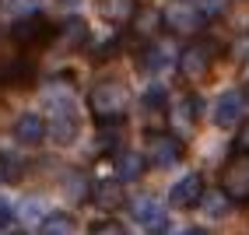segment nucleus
<instances>
[{
  "label": "nucleus",
  "mask_w": 249,
  "mask_h": 235,
  "mask_svg": "<svg viewBox=\"0 0 249 235\" xmlns=\"http://www.w3.org/2000/svg\"><path fill=\"white\" fill-rule=\"evenodd\" d=\"M63 190H67V197L71 200H85L88 197V176L85 172H67V176H63Z\"/></svg>",
  "instance_id": "b1692460"
},
{
  "label": "nucleus",
  "mask_w": 249,
  "mask_h": 235,
  "mask_svg": "<svg viewBox=\"0 0 249 235\" xmlns=\"http://www.w3.org/2000/svg\"><path fill=\"white\" fill-rule=\"evenodd\" d=\"M123 141V120L116 123H98V147L102 151H116Z\"/></svg>",
  "instance_id": "5701e85b"
},
{
  "label": "nucleus",
  "mask_w": 249,
  "mask_h": 235,
  "mask_svg": "<svg viewBox=\"0 0 249 235\" xmlns=\"http://www.w3.org/2000/svg\"><path fill=\"white\" fill-rule=\"evenodd\" d=\"M246 98H249V91H246Z\"/></svg>",
  "instance_id": "72a5a7b5"
},
{
  "label": "nucleus",
  "mask_w": 249,
  "mask_h": 235,
  "mask_svg": "<svg viewBox=\"0 0 249 235\" xmlns=\"http://www.w3.org/2000/svg\"><path fill=\"white\" fill-rule=\"evenodd\" d=\"M179 235H207L204 228H186V232H179Z\"/></svg>",
  "instance_id": "7c9ffc66"
},
{
  "label": "nucleus",
  "mask_w": 249,
  "mask_h": 235,
  "mask_svg": "<svg viewBox=\"0 0 249 235\" xmlns=\"http://www.w3.org/2000/svg\"><path fill=\"white\" fill-rule=\"evenodd\" d=\"M11 217H14V211H11V204H7V200H0V228H4V225L11 221Z\"/></svg>",
  "instance_id": "c756f323"
},
{
  "label": "nucleus",
  "mask_w": 249,
  "mask_h": 235,
  "mask_svg": "<svg viewBox=\"0 0 249 235\" xmlns=\"http://www.w3.org/2000/svg\"><path fill=\"white\" fill-rule=\"evenodd\" d=\"M141 106H144L147 112L165 109V106H169V88L158 85V81H155V85H147V88H144V95H141Z\"/></svg>",
  "instance_id": "4be33fe9"
},
{
  "label": "nucleus",
  "mask_w": 249,
  "mask_h": 235,
  "mask_svg": "<svg viewBox=\"0 0 249 235\" xmlns=\"http://www.w3.org/2000/svg\"><path fill=\"white\" fill-rule=\"evenodd\" d=\"M204 179H200V172H186L182 179H176L172 182V190H169V204L172 207H179V211H186V207H196L204 200Z\"/></svg>",
  "instance_id": "1a4fd4ad"
},
{
  "label": "nucleus",
  "mask_w": 249,
  "mask_h": 235,
  "mask_svg": "<svg viewBox=\"0 0 249 235\" xmlns=\"http://www.w3.org/2000/svg\"><path fill=\"white\" fill-rule=\"evenodd\" d=\"M165 25V14H158L155 7H141L137 14H134V36H141V39H158V28Z\"/></svg>",
  "instance_id": "dca6fc26"
},
{
  "label": "nucleus",
  "mask_w": 249,
  "mask_h": 235,
  "mask_svg": "<svg viewBox=\"0 0 249 235\" xmlns=\"http://www.w3.org/2000/svg\"><path fill=\"white\" fill-rule=\"evenodd\" d=\"M130 214L141 225L144 235H169V211H165L155 197H137L130 204Z\"/></svg>",
  "instance_id": "20e7f679"
},
{
  "label": "nucleus",
  "mask_w": 249,
  "mask_h": 235,
  "mask_svg": "<svg viewBox=\"0 0 249 235\" xmlns=\"http://www.w3.org/2000/svg\"><path fill=\"white\" fill-rule=\"evenodd\" d=\"M91 235H126L123 232V225L120 221H102V225H95V232Z\"/></svg>",
  "instance_id": "cd10ccee"
},
{
  "label": "nucleus",
  "mask_w": 249,
  "mask_h": 235,
  "mask_svg": "<svg viewBox=\"0 0 249 235\" xmlns=\"http://www.w3.org/2000/svg\"><path fill=\"white\" fill-rule=\"evenodd\" d=\"M214 56H218V42L211 39H196L179 53V71L186 81H204L214 67Z\"/></svg>",
  "instance_id": "f03ea898"
},
{
  "label": "nucleus",
  "mask_w": 249,
  "mask_h": 235,
  "mask_svg": "<svg viewBox=\"0 0 249 235\" xmlns=\"http://www.w3.org/2000/svg\"><path fill=\"white\" fill-rule=\"evenodd\" d=\"M7 179V169H4V158H0V182H4Z\"/></svg>",
  "instance_id": "2f4dec72"
},
{
  "label": "nucleus",
  "mask_w": 249,
  "mask_h": 235,
  "mask_svg": "<svg viewBox=\"0 0 249 235\" xmlns=\"http://www.w3.org/2000/svg\"><path fill=\"white\" fill-rule=\"evenodd\" d=\"M147 162L155 169H172L182 162V141L176 133H155L151 144H147Z\"/></svg>",
  "instance_id": "0eeeda50"
},
{
  "label": "nucleus",
  "mask_w": 249,
  "mask_h": 235,
  "mask_svg": "<svg viewBox=\"0 0 249 235\" xmlns=\"http://www.w3.org/2000/svg\"><path fill=\"white\" fill-rule=\"evenodd\" d=\"M53 36H60V25L46 21L42 14H28V18H14L11 25V39L14 46H42Z\"/></svg>",
  "instance_id": "7ed1b4c3"
},
{
  "label": "nucleus",
  "mask_w": 249,
  "mask_h": 235,
  "mask_svg": "<svg viewBox=\"0 0 249 235\" xmlns=\"http://www.w3.org/2000/svg\"><path fill=\"white\" fill-rule=\"evenodd\" d=\"M242 109H246V95L231 88V91H221L218 98H214L211 116H214L218 127H235V123H242Z\"/></svg>",
  "instance_id": "9d476101"
},
{
  "label": "nucleus",
  "mask_w": 249,
  "mask_h": 235,
  "mask_svg": "<svg viewBox=\"0 0 249 235\" xmlns=\"http://www.w3.org/2000/svg\"><path fill=\"white\" fill-rule=\"evenodd\" d=\"M196 120H200V98H196V95H182L179 102H176V109H172L176 130L179 133H190L196 127Z\"/></svg>",
  "instance_id": "4468645a"
},
{
  "label": "nucleus",
  "mask_w": 249,
  "mask_h": 235,
  "mask_svg": "<svg viewBox=\"0 0 249 235\" xmlns=\"http://www.w3.org/2000/svg\"><path fill=\"white\" fill-rule=\"evenodd\" d=\"M4 7L14 14V18H28V14H39L42 0H4Z\"/></svg>",
  "instance_id": "393cba45"
},
{
  "label": "nucleus",
  "mask_w": 249,
  "mask_h": 235,
  "mask_svg": "<svg viewBox=\"0 0 249 235\" xmlns=\"http://www.w3.org/2000/svg\"><path fill=\"white\" fill-rule=\"evenodd\" d=\"M60 36H63V42L67 46H85L88 42V25H85V18H67L60 25Z\"/></svg>",
  "instance_id": "412c9836"
},
{
  "label": "nucleus",
  "mask_w": 249,
  "mask_h": 235,
  "mask_svg": "<svg viewBox=\"0 0 249 235\" xmlns=\"http://www.w3.org/2000/svg\"><path fill=\"white\" fill-rule=\"evenodd\" d=\"M235 155H249V120H242V127L235 133Z\"/></svg>",
  "instance_id": "a878e982"
},
{
  "label": "nucleus",
  "mask_w": 249,
  "mask_h": 235,
  "mask_svg": "<svg viewBox=\"0 0 249 235\" xmlns=\"http://www.w3.org/2000/svg\"><path fill=\"white\" fill-rule=\"evenodd\" d=\"M28 217H39V221H42V217H46V211H42V204H39V200H28V204L21 207Z\"/></svg>",
  "instance_id": "c85d7f7f"
},
{
  "label": "nucleus",
  "mask_w": 249,
  "mask_h": 235,
  "mask_svg": "<svg viewBox=\"0 0 249 235\" xmlns=\"http://www.w3.org/2000/svg\"><path fill=\"white\" fill-rule=\"evenodd\" d=\"M11 235H25V232H11Z\"/></svg>",
  "instance_id": "473e14b6"
},
{
  "label": "nucleus",
  "mask_w": 249,
  "mask_h": 235,
  "mask_svg": "<svg viewBox=\"0 0 249 235\" xmlns=\"http://www.w3.org/2000/svg\"><path fill=\"white\" fill-rule=\"evenodd\" d=\"M137 0H102V18L112 21V25H126V21H134V14H137Z\"/></svg>",
  "instance_id": "f3484780"
},
{
  "label": "nucleus",
  "mask_w": 249,
  "mask_h": 235,
  "mask_svg": "<svg viewBox=\"0 0 249 235\" xmlns=\"http://www.w3.org/2000/svg\"><path fill=\"white\" fill-rule=\"evenodd\" d=\"M165 25L179 36H196L207 25V14L196 7V0H176V4L165 11Z\"/></svg>",
  "instance_id": "39448f33"
},
{
  "label": "nucleus",
  "mask_w": 249,
  "mask_h": 235,
  "mask_svg": "<svg viewBox=\"0 0 249 235\" xmlns=\"http://www.w3.org/2000/svg\"><path fill=\"white\" fill-rule=\"evenodd\" d=\"M91 193H95V204L102 207V211H116V207L126 204L120 182H98V186H91Z\"/></svg>",
  "instance_id": "a211bd4d"
},
{
  "label": "nucleus",
  "mask_w": 249,
  "mask_h": 235,
  "mask_svg": "<svg viewBox=\"0 0 249 235\" xmlns=\"http://www.w3.org/2000/svg\"><path fill=\"white\" fill-rule=\"evenodd\" d=\"M172 60H176V49L165 42V39H151V42L141 49L137 67H141L147 77H158V74H165V71L172 67Z\"/></svg>",
  "instance_id": "6e6552de"
},
{
  "label": "nucleus",
  "mask_w": 249,
  "mask_h": 235,
  "mask_svg": "<svg viewBox=\"0 0 249 235\" xmlns=\"http://www.w3.org/2000/svg\"><path fill=\"white\" fill-rule=\"evenodd\" d=\"M112 165H116V179L120 182H137L147 172V158L137 155V151H126V147L112 155Z\"/></svg>",
  "instance_id": "f8f14e48"
},
{
  "label": "nucleus",
  "mask_w": 249,
  "mask_h": 235,
  "mask_svg": "<svg viewBox=\"0 0 249 235\" xmlns=\"http://www.w3.org/2000/svg\"><path fill=\"white\" fill-rule=\"evenodd\" d=\"M200 207H204V214L207 217H225L228 211H231V200H228V193L225 190H214V193H204V200H200Z\"/></svg>",
  "instance_id": "aec40b11"
},
{
  "label": "nucleus",
  "mask_w": 249,
  "mask_h": 235,
  "mask_svg": "<svg viewBox=\"0 0 249 235\" xmlns=\"http://www.w3.org/2000/svg\"><path fill=\"white\" fill-rule=\"evenodd\" d=\"M196 7H200L207 14V21H211V18H218V14L225 11V0H196Z\"/></svg>",
  "instance_id": "bb28decb"
},
{
  "label": "nucleus",
  "mask_w": 249,
  "mask_h": 235,
  "mask_svg": "<svg viewBox=\"0 0 249 235\" xmlns=\"http://www.w3.org/2000/svg\"><path fill=\"white\" fill-rule=\"evenodd\" d=\"M49 137V123L42 120L39 112H21L18 120H14V141L25 144V147H36Z\"/></svg>",
  "instance_id": "9b49d317"
},
{
  "label": "nucleus",
  "mask_w": 249,
  "mask_h": 235,
  "mask_svg": "<svg viewBox=\"0 0 249 235\" xmlns=\"http://www.w3.org/2000/svg\"><path fill=\"white\" fill-rule=\"evenodd\" d=\"M221 190L228 200H249V155H231L221 169Z\"/></svg>",
  "instance_id": "423d86ee"
},
{
  "label": "nucleus",
  "mask_w": 249,
  "mask_h": 235,
  "mask_svg": "<svg viewBox=\"0 0 249 235\" xmlns=\"http://www.w3.org/2000/svg\"><path fill=\"white\" fill-rule=\"evenodd\" d=\"M39 235H74V217L71 214H46L42 221H39Z\"/></svg>",
  "instance_id": "6ab92c4d"
},
{
  "label": "nucleus",
  "mask_w": 249,
  "mask_h": 235,
  "mask_svg": "<svg viewBox=\"0 0 249 235\" xmlns=\"http://www.w3.org/2000/svg\"><path fill=\"white\" fill-rule=\"evenodd\" d=\"M74 137H77V112H74V109L49 116V141H56V144H74Z\"/></svg>",
  "instance_id": "ddd939ff"
},
{
  "label": "nucleus",
  "mask_w": 249,
  "mask_h": 235,
  "mask_svg": "<svg viewBox=\"0 0 249 235\" xmlns=\"http://www.w3.org/2000/svg\"><path fill=\"white\" fill-rule=\"evenodd\" d=\"M88 106L98 116V123H116V120H123L126 109H130V91L120 81H102V85L91 88Z\"/></svg>",
  "instance_id": "f257e3e1"
},
{
  "label": "nucleus",
  "mask_w": 249,
  "mask_h": 235,
  "mask_svg": "<svg viewBox=\"0 0 249 235\" xmlns=\"http://www.w3.org/2000/svg\"><path fill=\"white\" fill-rule=\"evenodd\" d=\"M42 102H46L49 116H53V112H67V109H74V85H67V81H53V85H46Z\"/></svg>",
  "instance_id": "2eb2a0df"
}]
</instances>
